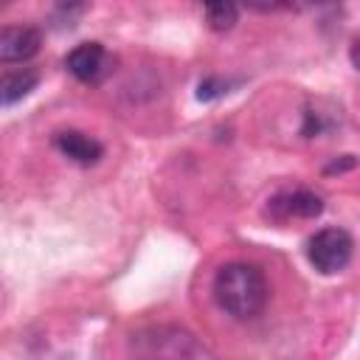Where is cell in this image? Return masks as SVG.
Instances as JSON below:
<instances>
[{"label": "cell", "mask_w": 360, "mask_h": 360, "mask_svg": "<svg viewBox=\"0 0 360 360\" xmlns=\"http://www.w3.org/2000/svg\"><path fill=\"white\" fill-rule=\"evenodd\" d=\"M352 236L343 231V228H323L318 231L309 245H307V256L312 262V267L323 276H332V273H340L349 259H352Z\"/></svg>", "instance_id": "obj_2"}, {"label": "cell", "mask_w": 360, "mask_h": 360, "mask_svg": "<svg viewBox=\"0 0 360 360\" xmlns=\"http://www.w3.org/2000/svg\"><path fill=\"white\" fill-rule=\"evenodd\" d=\"M65 65H68V70H70L76 79H82V82H96V79L107 70V51H104L98 42H82V45H76V48L68 53Z\"/></svg>", "instance_id": "obj_5"}, {"label": "cell", "mask_w": 360, "mask_h": 360, "mask_svg": "<svg viewBox=\"0 0 360 360\" xmlns=\"http://www.w3.org/2000/svg\"><path fill=\"white\" fill-rule=\"evenodd\" d=\"M273 211L281 217H318L323 211V202L318 194L309 191H292L273 200Z\"/></svg>", "instance_id": "obj_8"}, {"label": "cell", "mask_w": 360, "mask_h": 360, "mask_svg": "<svg viewBox=\"0 0 360 360\" xmlns=\"http://www.w3.org/2000/svg\"><path fill=\"white\" fill-rule=\"evenodd\" d=\"M248 8H253V11H276V8H281V6H290L292 0H242Z\"/></svg>", "instance_id": "obj_10"}, {"label": "cell", "mask_w": 360, "mask_h": 360, "mask_svg": "<svg viewBox=\"0 0 360 360\" xmlns=\"http://www.w3.org/2000/svg\"><path fill=\"white\" fill-rule=\"evenodd\" d=\"M39 51V31L31 25H11L0 31V62H25Z\"/></svg>", "instance_id": "obj_4"}, {"label": "cell", "mask_w": 360, "mask_h": 360, "mask_svg": "<svg viewBox=\"0 0 360 360\" xmlns=\"http://www.w3.org/2000/svg\"><path fill=\"white\" fill-rule=\"evenodd\" d=\"M37 82H39V76L31 68L6 70L0 76V104H17V101H22L37 87Z\"/></svg>", "instance_id": "obj_7"}, {"label": "cell", "mask_w": 360, "mask_h": 360, "mask_svg": "<svg viewBox=\"0 0 360 360\" xmlns=\"http://www.w3.org/2000/svg\"><path fill=\"white\" fill-rule=\"evenodd\" d=\"M135 349L141 354H158V357H200L208 354L205 346L194 340V335L174 329V326H158L135 338Z\"/></svg>", "instance_id": "obj_3"}, {"label": "cell", "mask_w": 360, "mask_h": 360, "mask_svg": "<svg viewBox=\"0 0 360 360\" xmlns=\"http://www.w3.org/2000/svg\"><path fill=\"white\" fill-rule=\"evenodd\" d=\"M56 146L62 155H68L70 160L82 163V166H90L101 158V143L82 135V132H59L56 135Z\"/></svg>", "instance_id": "obj_6"}, {"label": "cell", "mask_w": 360, "mask_h": 360, "mask_svg": "<svg viewBox=\"0 0 360 360\" xmlns=\"http://www.w3.org/2000/svg\"><path fill=\"white\" fill-rule=\"evenodd\" d=\"M0 3H8V0H0Z\"/></svg>", "instance_id": "obj_12"}, {"label": "cell", "mask_w": 360, "mask_h": 360, "mask_svg": "<svg viewBox=\"0 0 360 360\" xmlns=\"http://www.w3.org/2000/svg\"><path fill=\"white\" fill-rule=\"evenodd\" d=\"M214 298L231 318L248 321L262 312L267 301V281L256 264L231 262L219 267L214 278Z\"/></svg>", "instance_id": "obj_1"}, {"label": "cell", "mask_w": 360, "mask_h": 360, "mask_svg": "<svg viewBox=\"0 0 360 360\" xmlns=\"http://www.w3.org/2000/svg\"><path fill=\"white\" fill-rule=\"evenodd\" d=\"M205 8V17L211 22V28L217 31H228L236 22V0H200Z\"/></svg>", "instance_id": "obj_9"}, {"label": "cell", "mask_w": 360, "mask_h": 360, "mask_svg": "<svg viewBox=\"0 0 360 360\" xmlns=\"http://www.w3.org/2000/svg\"><path fill=\"white\" fill-rule=\"evenodd\" d=\"M56 3H59L62 8H76V6H82L84 0H56Z\"/></svg>", "instance_id": "obj_11"}]
</instances>
